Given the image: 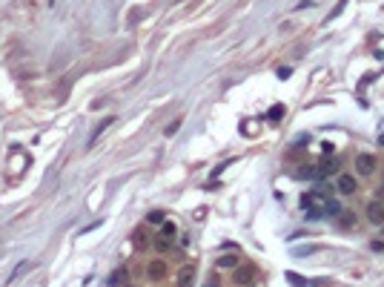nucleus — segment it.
<instances>
[{"instance_id": "6", "label": "nucleus", "mask_w": 384, "mask_h": 287, "mask_svg": "<svg viewBox=\"0 0 384 287\" xmlns=\"http://www.w3.org/2000/svg\"><path fill=\"white\" fill-rule=\"evenodd\" d=\"M367 221L376 224V227L384 224V204L382 201H370V204H367Z\"/></svg>"}, {"instance_id": "13", "label": "nucleus", "mask_w": 384, "mask_h": 287, "mask_svg": "<svg viewBox=\"0 0 384 287\" xmlns=\"http://www.w3.org/2000/svg\"><path fill=\"white\" fill-rule=\"evenodd\" d=\"M112 121H115V118H107V121H101V127H98V130H95V132H92V138H89V147H92V144H95V141H98V135L104 132V130H107L109 124H112Z\"/></svg>"}, {"instance_id": "19", "label": "nucleus", "mask_w": 384, "mask_h": 287, "mask_svg": "<svg viewBox=\"0 0 384 287\" xmlns=\"http://www.w3.org/2000/svg\"><path fill=\"white\" fill-rule=\"evenodd\" d=\"M26 267H29V265H26V262H21V265H18V267H15V270H12V276H9V282H15V279L21 276L23 270H26Z\"/></svg>"}, {"instance_id": "3", "label": "nucleus", "mask_w": 384, "mask_h": 287, "mask_svg": "<svg viewBox=\"0 0 384 287\" xmlns=\"http://www.w3.org/2000/svg\"><path fill=\"white\" fill-rule=\"evenodd\" d=\"M167 273H170V267H167L164 259H152V262H147V276H149L152 282H164Z\"/></svg>"}, {"instance_id": "14", "label": "nucleus", "mask_w": 384, "mask_h": 287, "mask_svg": "<svg viewBox=\"0 0 384 287\" xmlns=\"http://www.w3.org/2000/svg\"><path fill=\"white\" fill-rule=\"evenodd\" d=\"M287 279H290V285H293V287H307V279L299 276V273H287Z\"/></svg>"}, {"instance_id": "17", "label": "nucleus", "mask_w": 384, "mask_h": 287, "mask_svg": "<svg viewBox=\"0 0 384 287\" xmlns=\"http://www.w3.org/2000/svg\"><path fill=\"white\" fill-rule=\"evenodd\" d=\"M147 221H149V224H164V221H167V216H164L161 210H155V213H149V216H147Z\"/></svg>"}, {"instance_id": "12", "label": "nucleus", "mask_w": 384, "mask_h": 287, "mask_svg": "<svg viewBox=\"0 0 384 287\" xmlns=\"http://www.w3.org/2000/svg\"><path fill=\"white\" fill-rule=\"evenodd\" d=\"M296 178H319V167H301V170H296Z\"/></svg>"}, {"instance_id": "26", "label": "nucleus", "mask_w": 384, "mask_h": 287, "mask_svg": "<svg viewBox=\"0 0 384 287\" xmlns=\"http://www.w3.org/2000/svg\"><path fill=\"white\" fill-rule=\"evenodd\" d=\"M382 227H384V224H382Z\"/></svg>"}, {"instance_id": "16", "label": "nucleus", "mask_w": 384, "mask_h": 287, "mask_svg": "<svg viewBox=\"0 0 384 287\" xmlns=\"http://www.w3.org/2000/svg\"><path fill=\"white\" fill-rule=\"evenodd\" d=\"M281 115H284V104H276V107H273V110L267 112V118H270V121H278V118H281Z\"/></svg>"}, {"instance_id": "25", "label": "nucleus", "mask_w": 384, "mask_h": 287, "mask_svg": "<svg viewBox=\"0 0 384 287\" xmlns=\"http://www.w3.org/2000/svg\"><path fill=\"white\" fill-rule=\"evenodd\" d=\"M204 287H218V279H215V276H213V279H210V282H207V285H204Z\"/></svg>"}, {"instance_id": "23", "label": "nucleus", "mask_w": 384, "mask_h": 287, "mask_svg": "<svg viewBox=\"0 0 384 287\" xmlns=\"http://www.w3.org/2000/svg\"><path fill=\"white\" fill-rule=\"evenodd\" d=\"M376 201H382V204H384V187H379V190H376Z\"/></svg>"}, {"instance_id": "4", "label": "nucleus", "mask_w": 384, "mask_h": 287, "mask_svg": "<svg viewBox=\"0 0 384 287\" xmlns=\"http://www.w3.org/2000/svg\"><path fill=\"white\" fill-rule=\"evenodd\" d=\"M336 190H339L341 196H353V193L359 190V181H356V176H350V173H341V176L336 178Z\"/></svg>"}, {"instance_id": "10", "label": "nucleus", "mask_w": 384, "mask_h": 287, "mask_svg": "<svg viewBox=\"0 0 384 287\" xmlns=\"http://www.w3.org/2000/svg\"><path fill=\"white\" fill-rule=\"evenodd\" d=\"M321 213H324V216H341L344 210H341V204H339L336 199H327V204H324Z\"/></svg>"}, {"instance_id": "9", "label": "nucleus", "mask_w": 384, "mask_h": 287, "mask_svg": "<svg viewBox=\"0 0 384 287\" xmlns=\"http://www.w3.org/2000/svg\"><path fill=\"white\" fill-rule=\"evenodd\" d=\"M192 276H195V267H192V265H184V267H181V273H178V287H190Z\"/></svg>"}, {"instance_id": "8", "label": "nucleus", "mask_w": 384, "mask_h": 287, "mask_svg": "<svg viewBox=\"0 0 384 287\" xmlns=\"http://www.w3.org/2000/svg\"><path fill=\"white\" fill-rule=\"evenodd\" d=\"M175 236H178V227H175V221H164V224H161V239H164V242H175Z\"/></svg>"}, {"instance_id": "22", "label": "nucleus", "mask_w": 384, "mask_h": 287, "mask_svg": "<svg viewBox=\"0 0 384 287\" xmlns=\"http://www.w3.org/2000/svg\"><path fill=\"white\" fill-rule=\"evenodd\" d=\"M178 127H181V118H178L175 124H170V127H167V135H175V132H178Z\"/></svg>"}, {"instance_id": "7", "label": "nucleus", "mask_w": 384, "mask_h": 287, "mask_svg": "<svg viewBox=\"0 0 384 287\" xmlns=\"http://www.w3.org/2000/svg\"><path fill=\"white\" fill-rule=\"evenodd\" d=\"M132 242H135V247H149V244H152L149 230H147V227H138V230L132 233Z\"/></svg>"}, {"instance_id": "18", "label": "nucleus", "mask_w": 384, "mask_h": 287, "mask_svg": "<svg viewBox=\"0 0 384 287\" xmlns=\"http://www.w3.org/2000/svg\"><path fill=\"white\" fill-rule=\"evenodd\" d=\"M172 244L170 242H164V239H161V236H158V239H155V250H161V253H167V250H170Z\"/></svg>"}, {"instance_id": "15", "label": "nucleus", "mask_w": 384, "mask_h": 287, "mask_svg": "<svg viewBox=\"0 0 384 287\" xmlns=\"http://www.w3.org/2000/svg\"><path fill=\"white\" fill-rule=\"evenodd\" d=\"M347 3H350V0H339V3H336V9L330 12V18H327V21H336V18L344 12V6H347Z\"/></svg>"}, {"instance_id": "5", "label": "nucleus", "mask_w": 384, "mask_h": 287, "mask_svg": "<svg viewBox=\"0 0 384 287\" xmlns=\"http://www.w3.org/2000/svg\"><path fill=\"white\" fill-rule=\"evenodd\" d=\"M356 173L364 176V178L373 176V173H376V158H373L370 153H362L359 158H356Z\"/></svg>"}, {"instance_id": "21", "label": "nucleus", "mask_w": 384, "mask_h": 287, "mask_svg": "<svg viewBox=\"0 0 384 287\" xmlns=\"http://www.w3.org/2000/svg\"><path fill=\"white\" fill-rule=\"evenodd\" d=\"M307 144H310V135H299L296 138V147H307Z\"/></svg>"}, {"instance_id": "20", "label": "nucleus", "mask_w": 384, "mask_h": 287, "mask_svg": "<svg viewBox=\"0 0 384 287\" xmlns=\"http://www.w3.org/2000/svg\"><path fill=\"white\" fill-rule=\"evenodd\" d=\"M341 227H356V216H341Z\"/></svg>"}, {"instance_id": "24", "label": "nucleus", "mask_w": 384, "mask_h": 287, "mask_svg": "<svg viewBox=\"0 0 384 287\" xmlns=\"http://www.w3.org/2000/svg\"><path fill=\"white\" fill-rule=\"evenodd\" d=\"M370 247H373V250H379V253H382V250H384V242H373V244H370Z\"/></svg>"}, {"instance_id": "1", "label": "nucleus", "mask_w": 384, "mask_h": 287, "mask_svg": "<svg viewBox=\"0 0 384 287\" xmlns=\"http://www.w3.org/2000/svg\"><path fill=\"white\" fill-rule=\"evenodd\" d=\"M327 193H321V190H307L304 196H301V207L304 210H324V204H327Z\"/></svg>"}, {"instance_id": "2", "label": "nucleus", "mask_w": 384, "mask_h": 287, "mask_svg": "<svg viewBox=\"0 0 384 287\" xmlns=\"http://www.w3.org/2000/svg\"><path fill=\"white\" fill-rule=\"evenodd\" d=\"M233 282L241 287H253L256 285V267H247V265H238L233 273Z\"/></svg>"}, {"instance_id": "11", "label": "nucleus", "mask_w": 384, "mask_h": 287, "mask_svg": "<svg viewBox=\"0 0 384 287\" xmlns=\"http://www.w3.org/2000/svg\"><path fill=\"white\" fill-rule=\"evenodd\" d=\"M215 265H218V267H233V270H235V267L241 265V259H238V256H233V253H230V256H221V259H218Z\"/></svg>"}]
</instances>
